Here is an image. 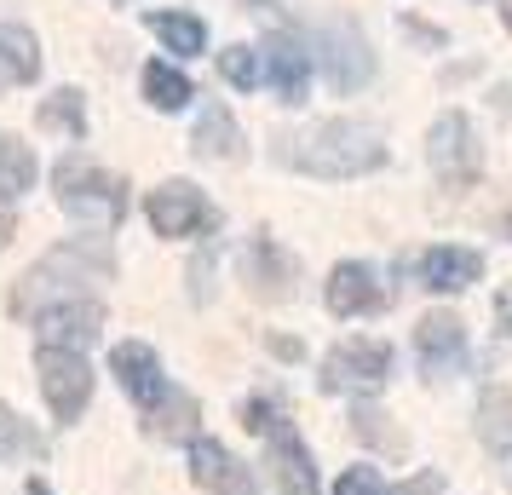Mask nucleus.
I'll return each instance as SVG.
<instances>
[{
    "mask_svg": "<svg viewBox=\"0 0 512 495\" xmlns=\"http://www.w3.org/2000/svg\"><path fill=\"white\" fill-rule=\"evenodd\" d=\"M282 162H294L300 173H317V179H357V173H374L386 162V139L369 121L340 116V121H323V127L300 133V139H288Z\"/></svg>",
    "mask_w": 512,
    "mask_h": 495,
    "instance_id": "obj_1",
    "label": "nucleus"
},
{
    "mask_svg": "<svg viewBox=\"0 0 512 495\" xmlns=\"http://www.w3.org/2000/svg\"><path fill=\"white\" fill-rule=\"evenodd\" d=\"M52 185H58V202L70 213L75 225H87V231H116L121 219H127V179L116 173H104L93 167L87 156H64V162L52 167Z\"/></svg>",
    "mask_w": 512,
    "mask_h": 495,
    "instance_id": "obj_2",
    "label": "nucleus"
},
{
    "mask_svg": "<svg viewBox=\"0 0 512 495\" xmlns=\"http://www.w3.org/2000/svg\"><path fill=\"white\" fill-rule=\"evenodd\" d=\"M35 369H41V392H47L52 415L64 426L81 421V409L93 398V369H87V357L70 352V346H41V352H35Z\"/></svg>",
    "mask_w": 512,
    "mask_h": 495,
    "instance_id": "obj_3",
    "label": "nucleus"
},
{
    "mask_svg": "<svg viewBox=\"0 0 512 495\" xmlns=\"http://www.w3.org/2000/svg\"><path fill=\"white\" fill-rule=\"evenodd\" d=\"M478 167H484V144L472 133V121L461 110H449V116L432 121V173H438L449 190H461L478 179Z\"/></svg>",
    "mask_w": 512,
    "mask_h": 495,
    "instance_id": "obj_4",
    "label": "nucleus"
},
{
    "mask_svg": "<svg viewBox=\"0 0 512 495\" xmlns=\"http://www.w3.org/2000/svg\"><path fill=\"white\" fill-rule=\"evenodd\" d=\"M386 375H392V346H380V340H346L323 363L328 392H380Z\"/></svg>",
    "mask_w": 512,
    "mask_h": 495,
    "instance_id": "obj_5",
    "label": "nucleus"
},
{
    "mask_svg": "<svg viewBox=\"0 0 512 495\" xmlns=\"http://www.w3.org/2000/svg\"><path fill=\"white\" fill-rule=\"evenodd\" d=\"M144 213H150L156 236H202V231H213V208H208V196H202L196 185H185V179H173V185L150 190Z\"/></svg>",
    "mask_w": 512,
    "mask_h": 495,
    "instance_id": "obj_6",
    "label": "nucleus"
},
{
    "mask_svg": "<svg viewBox=\"0 0 512 495\" xmlns=\"http://www.w3.org/2000/svg\"><path fill=\"white\" fill-rule=\"evenodd\" d=\"M110 369H116V380L127 386V398L139 403L144 415H156V409L173 398V386H167L162 363H156V352H150L144 340H121L116 352H110Z\"/></svg>",
    "mask_w": 512,
    "mask_h": 495,
    "instance_id": "obj_7",
    "label": "nucleus"
},
{
    "mask_svg": "<svg viewBox=\"0 0 512 495\" xmlns=\"http://www.w3.org/2000/svg\"><path fill=\"white\" fill-rule=\"evenodd\" d=\"M190 478H196V490H208V495H259L254 472L242 467L225 444H213V438H190Z\"/></svg>",
    "mask_w": 512,
    "mask_h": 495,
    "instance_id": "obj_8",
    "label": "nucleus"
},
{
    "mask_svg": "<svg viewBox=\"0 0 512 495\" xmlns=\"http://www.w3.org/2000/svg\"><path fill=\"white\" fill-rule=\"evenodd\" d=\"M323 70L340 93H357L363 81L374 75V58L363 47V35L351 24H323Z\"/></svg>",
    "mask_w": 512,
    "mask_h": 495,
    "instance_id": "obj_9",
    "label": "nucleus"
},
{
    "mask_svg": "<svg viewBox=\"0 0 512 495\" xmlns=\"http://www.w3.org/2000/svg\"><path fill=\"white\" fill-rule=\"evenodd\" d=\"M415 352H420V369H426V375H449V369H461L466 363L461 317H455V311H432V317H420Z\"/></svg>",
    "mask_w": 512,
    "mask_h": 495,
    "instance_id": "obj_10",
    "label": "nucleus"
},
{
    "mask_svg": "<svg viewBox=\"0 0 512 495\" xmlns=\"http://www.w3.org/2000/svg\"><path fill=\"white\" fill-rule=\"evenodd\" d=\"M386 306V288H380V277H374L369 265H334V277H328V311L334 317H369V311Z\"/></svg>",
    "mask_w": 512,
    "mask_h": 495,
    "instance_id": "obj_11",
    "label": "nucleus"
},
{
    "mask_svg": "<svg viewBox=\"0 0 512 495\" xmlns=\"http://www.w3.org/2000/svg\"><path fill=\"white\" fill-rule=\"evenodd\" d=\"M271 467H277V490L282 495H317V467H311V449L300 444V432L288 421H277L271 432Z\"/></svg>",
    "mask_w": 512,
    "mask_h": 495,
    "instance_id": "obj_12",
    "label": "nucleus"
},
{
    "mask_svg": "<svg viewBox=\"0 0 512 495\" xmlns=\"http://www.w3.org/2000/svg\"><path fill=\"white\" fill-rule=\"evenodd\" d=\"M98 323H104V306H98L93 294H75V300H58V306L41 311V334H47V346H81V340H93Z\"/></svg>",
    "mask_w": 512,
    "mask_h": 495,
    "instance_id": "obj_13",
    "label": "nucleus"
},
{
    "mask_svg": "<svg viewBox=\"0 0 512 495\" xmlns=\"http://www.w3.org/2000/svg\"><path fill=\"white\" fill-rule=\"evenodd\" d=\"M265 75L277 87L282 104H305V87H311V52L288 35H271L265 41Z\"/></svg>",
    "mask_w": 512,
    "mask_h": 495,
    "instance_id": "obj_14",
    "label": "nucleus"
},
{
    "mask_svg": "<svg viewBox=\"0 0 512 495\" xmlns=\"http://www.w3.org/2000/svg\"><path fill=\"white\" fill-rule=\"evenodd\" d=\"M478 271H484V260L472 248H426L420 254V283L438 294H461L466 283H478Z\"/></svg>",
    "mask_w": 512,
    "mask_h": 495,
    "instance_id": "obj_15",
    "label": "nucleus"
},
{
    "mask_svg": "<svg viewBox=\"0 0 512 495\" xmlns=\"http://www.w3.org/2000/svg\"><path fill=\"white\" fill-rule=\"evenodd\" d=\"M41 75V41L18 24H0V87H24Z\"/></svg>",
    "mask_w": 512,
    "mask_h": 495,
    "instance_id": "obj_16",
    "label": "nucleus"
},
{
    "mask_svg": "<svg viewBox=\"0 0 512 495\" xmlns=\"http://www.w3.org/2000/svg\"><path fill=\"white\" fill-rule=\"evenodd\" d=\"M196 156H208V162H242V127L231 121L225 104L202 110V121H196Z\"/></svg>",
    "mask_w": 512,
    "mask_h": 495,
    "instance_id": "obj_17",
    "label": "nucleus"
},
{
    "mask_svg": "<svg viewBox=\"0 0 512 495\" xmlns=\"http://www.w3.org/2000/svg\"><path fill=\"white\" fill-rule=\"evenodd\" d=\"M288 277H294V265L277 254V242H271V236H259L254 248H248V283H254V294L282 300V294H288Z\"/></svg>",
    "mask_w": 512,
    "mask_h": 495,
    "instance_id": "obj_18",
    "label": "nucleus"
},
{
    "mask_svg": "<svg viewBox=\"0 0 512 495\" xmlns=\"http://www.w3.org/2000/svg\"><path fill=\"white\" fill-rule=\"evenodd\" d=\"M478 438H484L495 455L512 449V392L507 386H489L484 398H478Z\"/></svg>",
    "mask_w": 512,
    "mask_h": 495,
    "instance_id": "obj_19",
    "label": "nucleus"
},
{
    "mask_svg": "<svg viewBox=\"0 0 512 495\" xmlns=\"http://www.w3.org/2000/svg\"><path fill=\"white\" fill-rule=\"evenodd\" d=\"M196 421H202V409H196V398H190V392H173L156 415H144L150 438H167V444H185L190 432H196Z\"/></svg>",
    "mask_w": 512,
    "mask_h": 495,
    "instance_id": "obj_20",
    "label": "nucleus"
},
{
    "mask_svg": "<svg viewBox=\"0 0 512 495\" xmlns=\"http://www.w3.org/2000/svg\"><path fill=\"white\" fill-rule=\"evenodd\" d=\"M144 98H150L156 110H185L190 98H196V87H190L173 64H144Z\"/></svg>",
    "mask_w": 512,
    "mask_h": 495,
    "instance_id": "obj_21",
    "label": "nucleus"
},
{
    "mask_svg": "<svg viewBox=\"0 0 512 495\" xmlns=\"http://www.w3.org/2000/svg\"><path fill=\"white\" fill-rule=\"evenodd\" d=\"M150 29L167 41V52H202L208 47V29H202V18H190V12H150Z\"/></svg>",
    "mask_w": 512,
    "mask_h": 495,
    "instance_id": "obj_22",
    "label": "nucleus"
},
{
    "mask_svg": "<svg viewBox=\"0 0 512 495\" xmlns=\"http://www.w3.org/2000/svg\"><path fill=\"white\" fill-rule=\"evenodd\" d=\"M35 190V156L12 133H0V196H24Z\"/></svg>",
    "mask_w": 512,
    "mask_h": 495,
    "instance_id": "obj_23",
    "label": "nucleus"
},
{
    "mask_svg": "<svg viewBox=\"0 0 512 495\" xmlns=\"http://www.w3.org/2000/svg\"><path fill=\"white\" fill-rule=\"evenodd\" d=\"M35 121L41 127H58V133H70V139H87V110H81V93L75 87H64V93H52L41 110H35Z\"/></svg>",
    "mask_w": 512,
    "mask_h": 495,
    "instance_id": "obj_24",
    "label": "nucleus"
},
{
    "mask_svg": "<svg viewBox=\"0 0 512 495\" xmlns=\"http://www.w3.org/2000/svg\"><path fill=\"white\" fill-rule=\"evenodd\" d=\"M6 455H47V438L0 403V461H6Z\"/></svg>",
    "mask_w": 512,
    "mask_h": 495,
    "instance_id": "obj_25",
    "label": "nucleus"
},
{
    "mask_svg": "<svg viewBox=\"0 0 512 495\" xmlns=\"http://www.w3.org/2000/svg\"><path fill=\"white\" fill-rule=\"evenodd\" d=\"M219 75H225L231 87H242V93L259 87V52L254 47H231L225 58H219Z\"/></svg>",
    "mask_w": 512,
    "mask_h": 495,
    "instance_id": "obj_26",
    "label": "nucleus"
},
{
    "mask_svg": "<svg viewBox=\"0 0 512 495\" xmlns=\"http://www.w3.org/2000/svg\"><path fill=\"white\" fill-rule=\"evenodd\" d=\"M334 495H392V490H386V478L374 467H346L340 484H334Z\"/></svg>",
    "mask_w": 512,
    "mask_h": 495,
    "instance_id": "obj_27",
    "label": "nucleus"
},
{
    "mask_svg": "<svg viewBox=\"0 0 512 495\" xmlns=\"http://www.w3.org/2000/svg\"><path fill=\"white\" fill-rule=\"evenodd\" d=\"M282 415L277 409H271V403L265 398H254V403H242V426H248V432H271V426H277Z\"/></svg>",
    "mask_w": 512,
    "mask_h": 495,
    "instance_id": "obj_28",
    "label": "nucleus"
},
{
    "mask_svg": "<svg viewBox=\"0 0 512 495\" xmlns=\"http://www.w3.org/2000/svg\"><path fill=\"white\" fill-rule=\"evenodd\" d=\"M403 495H443V478L438 472H415V478L403 484Z\"/></svg>",
    "mask_w": 512,
    "mask_h": 495,
    "instance_id": "obj_29",
    "label": "nucleus"
},
{
    "mask_svg": "<svg viewBox=\"0 0 512 495\" xmlns=\"http://www.w3.org/2000/svg\"><path fill=\"white\" fill-rule=\"evenodd\" d=\"M495 317H501V334H512V288L495 294Z\"/></svg>",
    "mask_w": 512,
    "mask_h": 495,
    "instance_id": "obj_30",
    "label": "nucleus"
},
{
    "mask_svg": "<svg viewBox=\"0 0 512 495\" xmlns=\"http://www.w3.org/2000/svg\"><path fill=\"white\" fill-rule=\"evenodd\" d=\"M12 236H18V219H12V213L0 208V248H6V242H12Z\"/></svg>",
    "mask_w": 512,
    "mask_h": 495,
    "instance_id": "obj_31",
    "label": "nucleus"
},
{
    "mask_svg": "<svg viewBox=\"0 0 512 495\" xmlns=\"http://www.w3.org/2000/svg\"><path fill=\"white\" fill-rule=\"evenodd\" d=\"M29 495H52V490L41 484V478H29Z\"/></svg>",
    "mask_w": 512,
    "mask_h": 495,
    "instance_id": "obj_32",
    "label": "nucleus"
},
{
    "mask_svg": "<svg viewBox=\"0 0 512 495\" xmlns=\"http://www.w3.org/2000/svg\"><path fill=\"white\" fill-rule=\"evenodd\" d=\"M501 18H507V29H512V0H507V6H501Z\"/></svg>",
    "mask_w": 512,
    "mask_h": 495,
    "instance_id": "obj_33",
    "label": "nucleus"
},
{
    "mask_svg": "<svg viewBox=\"0 0 512 495\" xmlns=\"http://www.w3.org/2000/svg\"><path fill=\"white\" fill-rule=\"evenodd\" d=\"M507 231H512V219H507Z\"/></svg>",
    "mask_w": 512,
    "mask_h": 495,
    "instance_id": "obj_34",
    "label": "nucleus"
},
{
    "mask_svg": "<svg viewBox=\"0 0 512 495\" xmlns=\"http://www.w3.org/2000/svg\"><path fill=\"white\" fill-rule=\"evenodd\" d=\"M254 6H259V0H254Z\"/></svg>",
    "mask_w": 512,
    "mask_h": 495,
    "instance_id": "obj_35",
    "label": "nucleus"
}]
</instances>
